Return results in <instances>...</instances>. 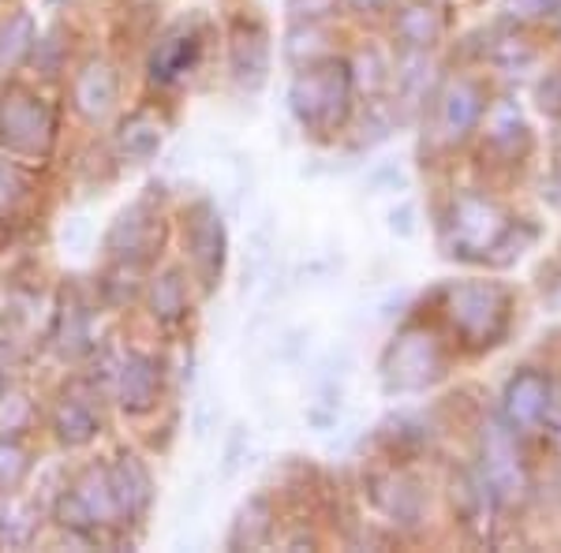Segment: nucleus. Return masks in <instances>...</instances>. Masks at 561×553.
<instances>
[{
  "instance_id": "nucleus-1",
  "label": "nucleus",
  "mask_w": 561,
  "mask_h": 553,
  "mask_svg": "<svg viewBox=\"0 0 561 553\" xmlns=\"http://www.w3.org/2000/svg\"><path fill=\"white\" fill-rule=\"evenodd\" d=\"M536 240V229L513 221V214L505 210L497 198L479 195V192H460L449 198V210L442 217V243L446 255L460 262H494L497 251H510L513 243ZM517 262V255H505V266Z\"/></svg>"
},
{
  "instance_id": "nucleus-2",
  "label": "nucleus",
  "mask_w": 561,
  "mask_h": 553,
  "mask_svg": "<svg viewBox=\"0 0 561 553\" xmlns=\"http://www.w3.org/2000/svg\"><path fill=\"white\" fill-rule=\"evenodd\" d=\"M438 311L468 352H486L513 325V292L502 280H449L438 292Z\"/></svg>"
},
{
  "instance_id": "nucleus-3",
  "label": "nucleus",
  "mask_w": 561,
  "mask_h": 553,
  "mask_svg": "<svg viewBox=\"0 0 561 553\" xmlns=\"http://www.w3.org/2000/svg\"><path fill=\"white\" fill-rule=\"evenodd\" d=\"M352 97H356V71L341 57H325L319 65L300 68L288 87V108L300 120V128L311 135L345 128L352 116Z\"/></svg>"
},
{
  "instance_id": "nucleus-4",
  "label": "nucleus",
  "mask_w": 561,
  "mask_h": 553,
  "mask_svg": "<svg viewBox=\"0 0 561 553\" xmlns=\"http://www.w3.org/2000/svg\"><path fill=\"white\" fill-rule=\"evenodd\" d=\"M446 367V341L438 337V330L420 322H409L404 330H397L382 352V382L389 393H423L434 382H442Z\"/></svg>"
},
{
  "instance_id": "nucleus-5",
  "label": "nucleus",
  "mask_w": 561,
  "mask_h": 553,
  "mask_svg": "<svg viewBox=\"0 0 561 553\" xmlns=\"http://www.w3.org/2000/svg\"><path fill=\"white\" fill-rule=\"evenodd\" d=\"M57 142V113L31 87L12 83L0 90V147L15 158H49Z\"/></svg>"
},
{
  "instance_id": "nucleus-6",
  "label": "nucleus",
  "mask_w": 561,
  "mask_h": 553,
  "mask_svg": "<svg viewBox=\"0 0 561 553\" xmlns=\"http://www.w3.org/2000/svg\"><path fill=\"white\" fill-rule=\"evenodd\" d=\"M57 520L60 528H68L71 534H98L121 520V509L113 502V486H108L105 468L90 464L83 475L71 483L57 502Z\"/></svg>"
},
{
  "instance_id": "nucleus-7",
  "label": "nucleus",
  "mask_w": 561,
  "mask_h": 553,
  "mask_svg": "<svg viewBox=\"0 0 561 553\" xmlns=\"http://www.w3.org/2000/svg\"><path fill=\"white\" fill-rule=\"evenodd\" d=\"M486 90L472 76H454L434 94V139L442 147H460V142L483 124Z\"/></svg>"
},
{
  "instance_id": "nucleus-8",
  "label": "nucleus",
  "mask_w": 561,
  "mask_h": 553,
  "mask_svg": "<svg viewBox=\"0 0 561 553\" xmlns=\"http://www.w3.org/2000/svg\"><path fill=\"white\" fill-rule=\"evenodd\" d=\"M554 415V378L542 367H520L502 389V426L513 434H531Z\"/></svg>"
},
{
  "instance_id": "nucleus-9",
  "label": "nucleus",
  "mask_w": 561,
  "mask_h": 553,
  "mask_svg": "<svg viewBox=\"0 0 561 553\" xmlns=\"http://www.w3.org/2000/svg\"><path fill=\"white\" fill-rule=\"evenodd\" d=\"M187 255H192V269L203 280V288H217L225 274V258H229V235H225V221L217 214V206L198 203L187 214Z\"/></svg>"
},
{
  "instance_id": "nucleus-10",
  "label": "nucleus",
  "mask_w": 561,
  "mask_h": 553,
  "mask_svg": "<svg viewBox=\"0 0 561 553\" xmlns=\"http://www.w3.org/2000/svg\"><path fill=\"white\" fill-rule=\"evenodd\" d=\"M517 434L510 426L494 423L491 430H483V468H479V479L483 486L494 494V502H505V497L524 486V464L517 457Z\"/></svg>"
},
{
  "instance_id": "nucleus-11",
  "label": "nucleus",
  "mask_w": 561,
  "mask_h": 553,
  "mask_svg": "<svg viewBox=\"0 0 561 553\" xmlns=\"http://www.w3.org/2000/svg\"><path fill=\"white\" fill-rule=\"evenodd\" d=\"M161 243V221L147 203L128 206L121 217L113 221V229L105 235V247L113 251L121 262H147V255Z\"/></svg>"
},
{
  "instance_id": "nucleus-12",
  "label": "nucleus",
  "mask_w": 561,
  "mask_h": 553,
  "mask_svg": "<svg viewBox=\"0 0 561 553\" xmlns=\"http://www.w3.org/2000/svg\"><path fill=\"white\" fill-rule=\"evenodd\" d=\"M116 97H121L116 68L108 65V60H87V65L79 68L76 83H71V108H76L87 124H102L116 108Z\"/></svg>"
},
{
  "instance_id": "nucleus-13",
  "label": "nucleus",
  "mask_w": 561,
  "mask_h": 553,
  "mask_svg": "<svg viewBox=\"0 0 561 553\" xmlns=\"http://www.w3.org/2000/svg\"><path fill=\"white\" fill-rule=\"evenodd\" d=\"M229 68L243 90H259L270 79V34L262 23L237 20L229 38Z\"/></svg>"
},
{
  "instance_id": "nucleus-14",
  "label": "nucleus",
  "mask_w": 561,
  "mask_h": 553,
  "mask_svg": "<svg viewBox=\"0 0 561 553\" xmlns=\"http://www.w3.org/2000/svg\"><path fill=\"white\" fill-rule=\"evenodd\" d=\"M161 396V367L153 356L128 352L116 370V401L128 415H147Z\"/></svg>"
},
{
  "instance_id": "nucleus-15",
  "label": "nucleus",
  "mask_w": 561,
  "mask_h": 553,
  "mask_svg": "<svg viewBox=\"0 0 561 553\" xmlns=\"http://www.w3.org/2000/svg\"><path fill=\"white\" fill-rule=\"evenodd\" d=\"M108 486H113V502L121 509V520H139L142 512L150 509V497H153V483H150V471L142 464L139 457L124 452L116 457L113 464H105Z\"/></svg>"
},
{
  "instance_id": "nucleus-16",
  "label": "nucleus",
  "mask_w": 561,
  "mask_h": 553,
  "mask_svg": "<svg viewBox=\"0 0 561 553\" xmlns=\"http://www.w3.org/2000/svg\"><path fill=\"white\" fill-rule=\"evenodd\" d=\"M486 153H494L502 165H520L524 158L531 153V128L528 120L520 116V108L513 105H497L494 116L486 120Z\"/></svg>"
},
{
  "instance_id": "nucleus-17",
  "label": "nucleus",
  "mask_w": 561,
  "mask_h": 553,
  "mask_svg": "<svg viewBox=\"0 0 561 553\" xmlns=\"http://www.w3.org/2000/svg\"><path fill=\"white\" fill-rule=\"evenodd\" d=\"M198 53H203V42H198L195 31H187V26H176V31H169L165 38L153 45L150 53V79L161 87L176 83L180 76H187L195 65H198Z\"/></svg>"
},
{
  "instance_id": "nucleus-18",
  "label": "nucleus",
  "mask_w": 561,
  "mask_h": 553,
  "mask_svg": "<svg viewBox=\"0 0 561 553\" xmlns=\"http://www.w3.org/2000/svg\"><path fill=\"white\" fill-rule=\"evenodd\" d=\"M161 142H165V131H161V120L150 108H135L131 116H124L113 135V147L121 153V161H131V165H147V161L158 158Z\"/></svg>"
},
{
  "instance_id": "nucleus-19",
  "label": "nucleus",
  "mask_w": 561,
  "mask_h": 553,
  "mask_svg": "<svg viewBox=\"0 0 561 553\" xmlns=\"http://www.w3.org/2000/svg\"><path fill=\"white\" fill-rule=\"evenodd\" d=\"M370 502L378 505V512L389 516L393 523H415L423 512V497L409 475L401 471H382L370 475Z\"/></svg>"
},
{
  "instance_id": "nucleus-20",
  "label": "nucleus",
  "mask_w": 561,
  "mask_h": 553,
  "mask_svg": "<svg viewBox=\"0 0 561 553\" xmlns=\"http://www.w3.org/2000/svg\"><path fill=\"white\" fill-rule=\"evenodd\" d=\"M442 31H446V20H442L438 4H427V0H415V4H404L401 12L393 15V38L412 53H427L442 42Z\"/></svg>"
},
{
  "instance_id": "nucleus-21",
  "label": "nucleus",
  "mask_w": 561,
  "mask_h": 553,
  "mask_svg": "<svg viewBox=\"0 0 561 553\" xmlns=\"http://www.w3.org/2000/svg\"><path fill=\"white\" fill-rule=\"evenodd\" d=\"M53 430H57L60 446L68 449H79V446H90L102 430V415L94 412V404L83 401L76 393H65L60 404L53 407Z\"/></svg>"
},
{
  "instance_id": "nucleus-22",
  "label": "nucleus",
  "mask_w": 561,
  "mask_h": 553,
  "mask_svg": "<svg viewBox=\"0 0 561 553\" xmlns=\"http://www.w3.org/2000/svg\"><path fill=\"white\" fill-rule=\"evenodd\" d=\"M270 534H274V509H270V502L262 494L248 497V502L240 505L237 520H232L229 546L232 550H259L270 542Z\"/></svg>"
},
{
  "instance_id": "nucleus-23",
  "label": "nucleus",
  "mask_w": 561,
  "mask_h": 553,
  "mask_svg": "<svg viewBox=\"0 0 561 553\" xmlns=\"http://www.w3.org/2000/svg\"><path fill=\"white\" fill-rule=\"evenodd\" d=\"M192 311V296H187V280H184V269H165L161 277H153L150 285V314L158 319L161 325H176L187 319Z\"/></svg>"
},
{
  "instance_id": "nucleus-24",
  "label": "nucleus",
  "mask_w": 561,
  "mask_h": 553,
  "mask_svg": "<svg viewBox=\"0 0 561 553\" xmlns=\"http://www.w3.org/2000/svg\"><path fill=\"white\" fill-rule=\"evenodd\" d=\"M34 42H38V26H34L31 12L12 15V20L0 26V76L15 71L23 60H31Z\"/></svg>"
},
{
  "instance_id": "nucleus-25",
  "label": "nucleus",
  "mask_w": 561,
  "mask_h": 553,
  "mask_svg": "<svg viewBox=\"0 0 561 553\" xmlns=\"http://www.w3.org/2000/svg\"><path fill=\"white\" fill-rule=\"evenodd\" d=\"M53 341L65 356H83L90 348V319L87 307L76 296H68L57 311V325H53Z\"/></svg>"
},
{
  "instance_id": "nucleus-26",
  "label": "nucleus",
  "mask_w": 561,
  "mask_h": 553,
  "mask_svg": "<svg viewBox=\"0 0 561 553\" xmlns=\"http://www.w3.org/2000/svg\"><path fill=\"white\" fill-rule=\"evenodd\" d=\"M34 531H38V520L26 509L20 497L0 494V546L4 550H23L34 542Z\"/></svg>"
},
{
  "instance_id": "nucleus-27",
  "label": "nucleus",
  "mask_w": 561,
  "mask_h": 553,
  "mask_svg": "<svg viewBox=\"0 0 561 553\" xmlns=\"http://www.w3.org/2000/svg\"><path fill=\"white\" fill-rule=\"evenodd\" d=\"M333 57L330 45H325V34L319 23H296L288 31V42H285V60L293 65L296 71L307 68V65H319V60Z\"/></svg>"
},
{
  "instance_id": "nucleus-28",
  "label": "nucleus",
  "mask_w": 561,
  "mask_h": 553,
  "mask_svg": "<svg viewBox=\"0 0 561 553\" xmlns=\"http://www.w3.org/2000/svg\"><path fill=\"white\" fill-rule=\"evenodd\" d=\"M497 8H502L505 20L517 26L561 20V0H497Z\"/></svg>"
},
{
  "instance_id": "nucleus-29",
  "label": "nucleus",
  "mask_w": 561,
  "mask_h": 553,
  "mask_svg": "<svg viewBox=\"0 0 561 553\" xmlns=\"http://www.w3.org/2000/svg\"><path fill=\"white\" fill-rule=\"evenodd\" d=\"M26 187H31V176H26V169L20 161L0 158V214L12 210V206L26 195Z\"/></svg>"
},
{
  "instance_id": "nucleus-30",
  "label": "nucleus",
  "mask_w": 561,
  "mask_h": 553,
  "mask_svg": "<svg viewBox=\"0 0 561 553\" xmlns=\"http://www.w3.org/2000/svg\"><path fill=\"white\" fill-rule=\"evenodd\" d=\"M26 468H31V460H26V452L15 446L12 438H0V489H12L23 483Z\"/></svg>"
},
{
  "instance_id": "nucleus-31",
  "label": "nucleus",
  "mask_w": 561,
  "mask_h": 553,
  "mask_svg": "<svg viewBox=\"0 0 561 553\" xmlns=\"http://www.w3.org/2000/svg\"><path fill=\"white\" fill-rule=\"evenodd\" d=\"M243 464H248V426H232L221 446V479H232Z\"/></svg>"
},
{
  "instance_id": "nucleus-32",
  "label": "nucleus",
  "mask_w": 561,
  "mask_h": 553,
  "mask_svg": "<svg viewBox=\"0 0 561 553\" xmlns=\"http://www.w3.org/2000/svg\"><path fill=\"white\" fill-rule=\"evenodd\" d=\"M31 415V401L26 396H0V434L4 438H15L23 430V419Z\"/></svg>"
},
{
  "instance_id": "nucleus-33",
  "label": "nucleus",
  "mask_w": 561,
  "mask_h": 553,
  "mask_svg": "<svg viewBox=\"0 0 561 553\" xmlns=\"http://www.w3.org/2000/svg\"><path fill=\"white\" fill-rule=\"evenodd\" d=\"M536 102L547 116H558L561 120V68L547 71V76L536 83Z\"/></svg>"
},
{
  "instance_id": "nucleus-34",
  "label": "nucleus",
  "mask_w": 561,
  "mask_h": 553,
  "mask_svg": "<svg viewBox=\"0 0 561 553\" xmlns=\"http://www.w3.org/2000/svg\"><path fill=\"white\" fill-rule=\"evenodd\" d=\"M341 8V0H288V12H293L296 23H319L330 20Z\"/></svg>"
},
{
  "instance_id": "nucleus-35",
  "label": "nucleus",
  "mask_w": 561,
  "mask_h": 553,
  "mask_svg": "<svg viewBox=\"0 0 561 553\" xmlns=\"http://www.w3.org/2000/svg\"><path fill=\"white\" fill-rule=\"evenodd\" d=\"M389 229H393L397 235H412L415 232V206L401 203L397 210H389Z\"/></svg>"
},
{
  "instance_id": "nucleus-36",
  "label": "nucleus",
  "mask_w": 561,
  "mask_h": 553,
  "mask_svg": "<svg viewBox=\"0 0 561 553\" xmlns=\"http://www.w3.org/2000/svg\"><path fill=\"white\" fill-rule=\"evenodd\" d=\"M87 235H90V221H87V217H71V221L65 224V247L79 251L87 243Z\"/></svg>"
},
{
  "instance_id": "nucleus-37",
  "label": "nucleus",
  "mask_w": 561,
  "mask_h": 553,
  "mask_svg": "<svg viewBox=\"0 0 561 553\" xmlns=\"http://www.w3.org/2000/svg\"><path fill=\"white\" fill-rule=\"evenodd\" d=\"M214 404H210V396H203L198 401V407H195V438H206L210 434V423H214Z\"/></svg>"
},
{
  "instance_id": "nucleus-38",
  "label": "nucleus",
  "mask_w": 561,
  "mask_h": 553,
  "mask_svg": "<svg viewBox=\"0 0 561 553\" xmlns=\"http://www.w3.org/2000/svg\"><path fill=\"white\" fill-rule=\"evenodd\" d=\"M8 385H12V356H8V348L0 344V396L8 393Z\"/></svg>"
},
{
  "instance_id": "nucleus-39",
  "label": "nucleus",
  "mask_w": 561,
  "mask_h": 553,
  "mask_svg": "<svg viewBox=\"0 0 561 553\" xmlns=\"http://www.w3.org/2000/svg\"><path fill=\"white\" fill-rule=\"evenodd\" d=\"M352 8H359V12H375V8H386L389 0H348Z\"/></svg>"
},
{
  "instance_id": "nucleus-40",
  "label": "nucleus",
  "mask_w": 561,
  "mask_h": 553,
  "mask_svg": "<svg viewBox=\"0 0 561 553\" xmlns=\"http://www.w3.org/2000/svg\"><path fill=\"white\" fill-rule=\"evenodd\" d=\"M42 4H68V0H42Z\"/></svg>"
},
{
  "instance_id": "nucleus-41",
  "label": "nucleus",
  "mask_w": 561,
  "mask_h": 553,
  "mask_svg": "<svg viewBox=\"0 0 561 553\" xmlns=\"http://www.w3.org/2000/svg\"><path fill=\"white\" fill-rule=\"evenodd\" d=\"M427 4H446V0H427Z\"/></svg>"
}]
</instances>
